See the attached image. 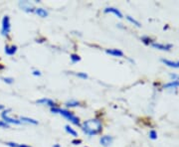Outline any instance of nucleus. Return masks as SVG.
Instances as JSON below:
<instances>
[{
  "instance_id": "obj_23",
  "label": "nucleus",
  "mask_w": 179,
  "mask_h": 147,
  "mask_svg": "<svg viewBox=\"0 0 179 147\" xmlns=\"http://www.w3.org/2000/svg\"><path fill=\"white\" fill-rule=\"evenodd\" d=\"M3 81L5 82V83H7V84H12L14 80H13L12 78H4V79H3Z\"/></svg>"
},
{
  "instance_id": "obj_27",
  "label": "nucleus",
  "mask_w": 179,
  "mask_h": 147,
  "mask_svg": "<svg viewBox=\"0 0 179 147\" xmlns=\"http://www.w3.org/2000/svg\"><path fill=\"white\" fill-rule=\"evenodd\" d=\"M33 75H34V76H40V75H41V73H40V71L35 70L34 72H33Z\"/></svg>"
},
{
  "instance_id": "obj_8",
  "label": "nucleus",
  "mask_w": 179,
  "mask_h": 147,
  "mask_svg": "<svg viewBox=\"0 0 179 147\" xmlns=\"http://www.w3.org/2000/svg\"><path fill=\"white\" fill-rule=\"evenodd\" d=\"M19 5L21 6L22 9H23L24 11H26V12H33V11H35V8L32 5H31L29 2H27V1L20 2Z\"/></svg>"
},
{
  "instance_id": "obj_28",
  "label": "nucleus",
  "mask_w": 179,
  "mask_h": 147,
  "mask_svg": "<svg viewBox=\"0 0 179 147\" xmlns=\"http://www.w3.org/2000/svg\"><path fill=\"white\" fill-rule=\"evenodd\" d=\"M18 147H31V146H28V145H26V144H19V146Z\"/></svg>"
},
{
  "instance_id": "obj_9",
  "label": "nucleus",
  "mask_w": 179,
  "mask_h": 147,
  "mask_svg": "<svg viewBox=\"0 0 179 147\" xmlns=\"http://www.w3.org/2000/svg\"><path fill=\"white\" fill-rule=\"evenodd\" d=\"M37 104H45V105H49L52 108H57V104L54 102L52 100H49V99H41L37 100Z\"/></svg>"
},
{
  "instance_id": "obj_1",
  "label": "nucleus",
  "mask_w": 179,
  "mask_h": 147,
  "mask_svg": "<svg viewBox=\"0 0 179 147\" xmlns=\"http://www.w3.org/2000/svg\"><path fill=\"white\" fill-rule=\"evenodd\" d=\"M82 128H83V131L86 133L87 135L94 136L102 132V122L100 119L93 118V119L86 120V121L82 124Z\"/></svg>"
},
{
  "instance_id": "obj_6",
  "label": "nucleus",
  "mask_w": 179,
  "mask_h": 147,
  "mask_svg": "<svg viewBox=\"0 0 179 147\" xmlns=\"http://www.w3.org/2000/svg\"><path fill=\"white\" fill-rule=\"evenodd\" d=\"M113 141H114V138L110 135H105V136L101 137V139H100V142L102 146H109L113 143Z\"/></svg>"
},
{
  "instance_id": "obj_30",
  "label": "nucleus",
  "mask_w": 179,
  "mask_h": 147,
  "mask_svg": "<svg viewBox=\"0 0 179 147\" xmlns=\"http://www.w3.org/2000/svg\"><path fill=\"white\" fill-rule=\"evenodd\" d=\"M53 147H60V145L59 144H56V145H54Z\"/></svg>"
},
{
  "instance_id": "obj_17",
  "label": "nucleus",
  "mask_w": 179,
  "mask_h": 147,
  "mask_svg": "<svg viewBox=\"0 0 179 147\" xmlns=\"http://www.w3.org/2000/svg\"><path fill=\"white\" fill-rule=\"evenodd\" d=\"M66 105L68 106V108H75V106H79L80 105V102L77 101V100H70L66 104Z\"/></svg>"
},
{
  "instance_id": "obj_22",
  "label": "nucleus",
  "mask_w": 179,
  "mask_h": 147,
  "mask_svg": "<svg viewBox=\"0 0 179 147\" xmlns=\"http://www.w3.org/2000/svg\"><path fill=\"white\" fill-rule=\"evenodd\" d=\"M76 76H77V77H79V78H82L84 80L88 79V75L86 73H77V74H76Z\"/></svg>"
},
{
  "instance_id": "obj_10",
  "label": "nucleus",
  "mask_w": 179,
  "mask_h": 147,
  "mask_svg": "<svg viewBox=\"0 0 179 147\" xmlns=\"http://www.w3.org/2000/svg\"><path fill=\"white\" fill-rule=\"evenodd\" d=\"M105 13H113V14H114L116 17H119V18H123L122 12H120L119 9H116V8H114V7H107V8H106Z\"/></svg>"
},
{
  "instance_id": "obj_5",
  "label": "nucleus",
  "mask_w": 179,
  "mask_h": 147,
  "mask_svg": "<svg viewBox=\"0 0 179 147\" xmlns=\"http://www.w3.org/2000/svg\"><path fill=\"white\" fill-rule=\"evenodd\" d=\"M106 54H109V55L114 56V57H119V58L123 57V52L119 50V49H106Z\"/></svg>"
},
{
  "instance_id": "obj_21",
  "label": "nucleus",
  "mask_w": 179,
  "mask_h": 147,
  "mask_svg": "<svg viewBox=\"0 0 179 147\" xmlns=\"http://www.w3.org/2000/svg\"><path fill=\"white\" fill-rule=\"evenodd\" d=\"M149 137L151 139H156L157 138V133H156L155 130H150L149 131Z\"/></svg>"
},
{
  "instance_id": "obj_29",
  "label": "nucleus",
  "mask_w": 179,
  "mask_h": 147,
  "mask_svg": "<svg viewBox=\"0 0 179 147\" xmlns=\"http://www.w3.org/2000/svg\"><path fill=\"white\" fill-rule=\"evenodd\" d=\"M4 108V106L3 105H1V104H0V110H2Z\"/></svg>"
},
{
  "instance_id": "obj_3",
  "label": "nucleus",
  "mask_w": 179,
  "mask_h": 147,
  "mask_svg": "<svg viewBox=\"0 0 179 147\" xmlns=\"http://www.w3.org/2000/svg\"><path fill=\"white\" fill-rule=\"evenodd\" d=\"M10 32V19L8 16H4L2 19V29H1V34L3 36H7Z\"/></svg>"
},
{
  "instance_id": "obj_14",
  "label": "nucleus",
  "mask_w": 179,
  "mask_h": 147,
  "mask_svg": "<svg viewBox=\"0 0 179 147\" xmlns=\"http://www.w3.org/2000/svg\"><path fill=\"white\" fill-rule=\"evenodd\" d=\"M65 129H66V131L68 132L70 135L74 136V137H78V133H77V131L74 130V129L72 128L70 125H66V126H65Z\"/></svg>"
},
{
  "instance_id": "obj_2",
  "label": "nucleus",
  "mask_w": 179,
  "mask_h": 147,
  "mask_svg": "<svg viewBox=\"0 0 179 147\" xmlns=\"http://www.w3.org/2000/svg\"><path fill=\"white\" fill-rule=\"evenodd\" d=\"M51 111L53 113H60L62 114L63 116L66 117L68 120H70V121L72 123H74L75 125H80V119L76 116V115L73 113V112H71V111L69 110H67V109H63V108H51Z\"/></svg>"
},
{
  "instance_id": "obj_26",
  "label": "nucleus",
  "mask_w": 179,
  "mask_h": 147,
  "mask_svg": "<svg viewBox=\"0 0 179 147\" xmlns=\"http://www.w3.org/2000/svg\"><path fill=\"white\" fill-rule=\"evenodd\" d=\"M72 143L75 144V145H78V144H81V143H82V140H80V139H75V140L72 141Z\"/></svg>"
},
{
  "instance_id": "obj_20",
  "label": "nucleus",
  "mask_w": 179,
  "mask_h": 147,
  "mask_svg": "<svg viewBox=\"0 0 179 147\" xmlns=\"http://www.w3.org/2000/svg\"><path fill=\"white\" fill-rule=\"evenodd\" d=\"M141 41L144 44H146V45H149V44L152 42V40L147 36H143V37H141Z\"/></svg>"
},
{
  "instance_id": "obj_19",
  "label": "nucleus",
  "mask_w": 179,
  "mask_h": 147,
  "mask_svg": "<svg viewBox=\"0 0 179 147\" xmlns=\"http://www.w3.org/2000/svg\"><path fill=\"white\" fill-rule=\"evenodd\" d=\"M127 19L129 22H131V23H132V24H134L135 26H137V27H140V26H141L139 22L136 21L135 19H133L132 17H131V16H127Z\"/></svg>"
},
{
  "instance_id": "obj_25",
  "label": "nucleus",
  "mask_w": 179,
  "mask_h": 147,
  "mask_svg": "<svg viewBox=\"0 0 179 147\" xmlns=\"http://www.w3.org/2000/svg\"><path fill=\"white\" fill-rule=\"evenodd\" d=\"M0 127H9V125L6 122H4L3 120H0Z\"/></svg>"
},
{
  "instance_id": "obj_16",
  "label": "nucleus",
  "mask_w": 179,
  "mask_h": 147,
  "mask_svg": "<svg viewBox=\"0 0 179 147\" xmlns=\"http://www.w3.org/2000/svg\"><path fill=\"white\" fill-rule=\"evenodd\" d=\"M20 120H21V121H25V122L32 123V124H37V123H38V121H37V120L32 119V118H29V117H25V116L21 117V118H20Z\"/></svg>"
},
{
  "instance_id": "obj_13",
  "label": "nucleus",
  "mask_w": 179,
  "mask_h": 147,
  "mask_svg": "<svg viewBox=\"0 0 179 147\" xmlns=\"http://www.w3.org/2000/svg\"><path fill=\"white\" fill-rule=\"evenodd\" d=\"M35 12L36 14L40 17H42V18H45V17L48 16V12L45 9H43V8H35Z\"/></svg>"
},
{
  "instance_id": "obj_24",
  "label": "nucleus",
  "mask_w": 179,
  "mask_h": 147,
  "mask_svg": "<svg viewBox=\"0 0 179 147\" xmlns=\"http://www.w3.org/2000/svg\"><path fill=\"white\" fill-rule=\"evenodd\" d=\"M6 144H7L8 146H10V147H18V146H19V144L14 143V142H7Z\"/></svg>"
},
{
  "instance_id": "obj_31",
  "label": "nucleus",
  "mask_w": 179,
  "mask_h": 147,
  "mask_svg": "<svg viewBox=\"0 0 179 147\" xmlns=\"http://www.w3.org/2000/svg\"><path fill=\"white\" fill-rule=\"evenodd\" d=\"M177 81H179V77H178V80H177Z\"/></svg>"
},
{
  "instance_id": "obj_12",
  "label": "nucleus",
  "mask_w": 179,
  "mask_h": 147,
  "mask_svg": "<svg viewBox=\"0 0 179 147\" xmlns=\"http://www.w3.org/2000/svg\"><path fill=\"white\" fill-rule=\"evenodd\" d=\"M16 51H17V47L14 46V45H12V46H6L5 47V53H6L7 55H10V56L14 55L15 53H16Z\"/></svg>"
},
{
  "instance_id": "obj_18",
  "label": "nucleus",
  "mask_w": 179,
  "mask_h": 147,
  "mask_svg": "<svg viewBox=\"0 0 179 147\" xmlns=\"http://www.w3.org/2000/svg\"><path fill=\"white\" fill-rule=\"evenodd\" d=\"M71 61H72V63H78V62L81 61V58L77 54H72L71 55Z\"/></svg>"
},
{
  "instance_id": "obj_15",
  "label": "nucleus",
  "mask_w": 179,
  "mask_h": 147,
  "mask_svg": "<svg viewBox=\"0 0 179 147\" xmlns=\"http://www.w3.org/2000/svg\"><path fill=\"white\" fill-rule=\"evenodd\" d=\"M176 87H179V81H177V80H174L173 82L164 84L163 88H176Z\"/></svg>"
},
{
  "instance_id": "obj_7",
  "label": "nucleus",
  "mask_w": 179,
  "mask_h": 147,
  "mask_svg": "<svg viewBox=\"0 0 179 147\" xmlns=\"http://www.w3.org/2000/svg\"><path fill=\"white\" fill-rule=\"evenodd\" d=\"M152 47L155 49H158V50L162 51H169L170 49L172 48V45L167 44V45H164V44H158V43H152Z\"/></svg>"
},
{
  "instance_id": "obj_11",
  "label": "nucleus",
  "mask_w": 179,
  "mask_h": 147,
  "mask_svg": "<svg viewBox=\"0 0 179 147\" xmlns=\"http://www.w3.org/2000/svg\"><path fill=\"white\" fill-rule=\"evenodd\" d=\"M162 63L165 64L168 67H171V68H176L178 69L179 68V61L178 62H172V61H169V60H165V59H162Z\"/></svg>"
},
{
  "instance_id": "obj_4",
  "label": "nucleus",
  "mask_w": 179,
  "mask_h": 147,
  "mask_svg": "<svg viewBox=\"0 0 179 147\" xmlns=\"http://www.w3.org/2000/svg\"><path fill=\"white\" fill-rule=\"evenodd\" d=\"M9 110H4L3 112L1 113V116L3 118V121L4 122H6L7 124L8 123H13V124H20L22 121L21 120H18V119H15V118H11V117H9Z\"/></svg>"
}]
</instances>
